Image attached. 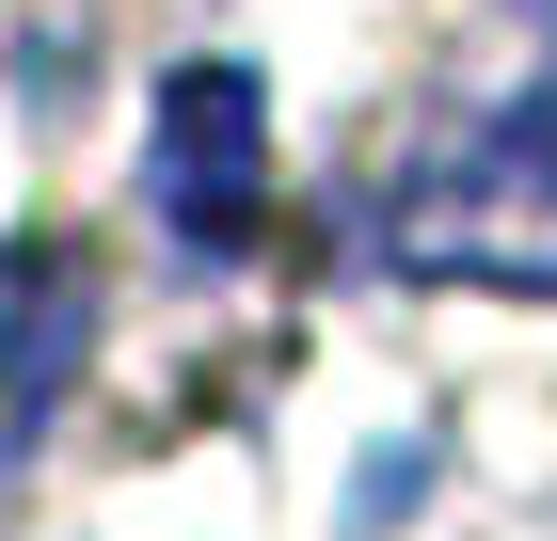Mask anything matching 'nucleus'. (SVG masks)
<instances>
[{
    "mask_svg": "<svg viewBox=\"0 0 557 541\" xmlns=\"http://www.w3.org/2000/svg\"><path fill=\"white\" fill-rule=\"evenodd\" d=\"M398 271H478V287H557V96H525V112H494L478 144H446V160L398 192Z\"/></svg>",
    "mask_w": 557,
    "mask_h": 541,
    "instance_id": "1",
    "label": "nucleus"
},
{
    "mask_svg": "<svg viewBox=\"0 0 557 541\" xmlns=\"http://www.w3.org/2000/svg\"><path fill=\"white\" fill-rule=\"evenodd\" d=\"M81 334H96L81 255H64V239H16V255H0V398H16V415H48V398H64V367H81Z\"/></svg>",
    "mask_w": 557,
    "mask_h": 541,
    "instance_id": "3",
    "label": "nucleus"
},
{
    "mask_svg": "<svg viewBox=\"0 0 557 541\" xmlns=\"http://www.w3.org/2000/svg\"><path fill=\"white\" fill-rule=\"evenodd\" d=\"M144 192H160V223L191 255H239L271 208V112L239 64H175L160 81V127H144Z\"/></svg>",
    "mask_w": 557,
    "mask_h": 541,
    "instance_id": "2",
    "label": "nucleus"
}]
</instances>
